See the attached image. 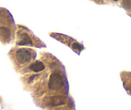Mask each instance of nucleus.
I'll use <instances>...</instances> for the list:
<instances>
[{
	"mask_svg": "<svg viewBox=\"0 0 131 110\" xmlns=\"http://www.w3.org/2000/svg\"><path fill=\"white\" fill-rule=\"evenodd\" d=\"M49 35L54 39L60 41L61 43L70 47V48L72 49L74 52L78 54V55H79L81 52L83 51L84 49V46L82 44L79 43L78 41H75L72 37H69L66 35L61 34V33H54V32L50 33Z\"/></svg>",
	"mask_w": 131,
	"mask_h": 110,
	"instance_id": "39448f33",
	"label": "nucleus"
},
{
	"mask_svg": "<svg viewBox=\"0 0 131 110\" xmlns=\"http://www.w3.org/2000/svg\"><path fill=\"white\" fill-rule=\"evenodd\" d=\"M17 27L12 15L6 9L0 8V41L10 44L15 37Z\"/></svg>",
	"mask_w": 131,
	"mask_h": 110,
	"instance_id": "f257e3e1",
	"label": "nucleus"
},
{
	"mask_svg": "<svg viewBox=\"0 0 131 110\" xmlns=\"http://www.w3.org/2000/svg\"><path fill=\"white\" fill-rule=\"evenodd\" d=\"M122 79L124 81V86L125 90L131 95V77H130V78H128L125 76V77L124 76L122 77Z\"/></svg>",
	"mask_w": 131,
	"mask_h": 110,
	"instance_id": "6e6552de",
	"label": "nucleus"
},
{
	"mask_svg": "<svg viewBox=\"0 0 131 110\" xmlns=\"http://www.w3.org/2000/svg\"><path fill=\"white\" fill-rule=\"evenodd\" d=\"M113 1H118V0H113Z\"/></svg>",
	"mask_w": 131,
	"mask_h": 110,
	"instance_id": "9d476101",
	"label": "nucleus"
},
{
	"mask_svg": "<svg viewBox=\"0 0 131 110\" xmlns=\"http://www.w3.org/2000/svg\"><path fill=\"white\" fill-rule=\"evenodd\" d=\"M122 6L125 10H131V0H122Z\"/></svg>",
	"mask_w": 131,
	"mask_h": 110,
	"instance_id": "1a4fd4ad",
	"label": "nucleus"
},
{
	"mask_svg": "<svg viewBox=\"0 0 131 110\" xmlns=\"http://www.w3.org/2000/svg\"><path fill=\"white\" fill-rule=\"evenodd\" d=\"M67 101V98L64 95H54L46 101V106L50 107H58L65 105Z\"/></svg>",
	"mask_w": 131,
	"mask_h": 110,
	"instance_id": "423d86ee",
	"label": "nucleus"
},
{
	"mask_svg": "<svg viewBox=\"0 0 131 110\" xmlns=\"http://www.w3.org/2000/svg\"><path fill=\"white\" fill-rule=\"evenodd\" d=\"M10 59L17 69H24L35 60L37 52L30 48L14 47L9 52Z\"/></svg>",
	"mask_w": 131,
	"mask_h": 110,
	"instance_id": "f03ea898",
	"label": "nucleus"
},
{
	"mask_svg": "<svg viewBox=\"0 0 131 110\" xmlns=\"http://www.w3.org/2000/svg\"><path fill=\"white\" fill-rule=\"evenodd\" d=\"M26 69L27 71H31V72H35V73H38L46 69V66L43 64V62L41 60L33 61L30 63Z\"/></svg>",
	"mask_w": 131,
	"mask_h": 110,
	"instance_id": "0eeeda50",
	"label": "nucleus"
},
{
	"mask_svg": "<svg viewBox=\"0 0 131 110\" xmlns=\"http://www.w3.org/2000/svg\"><path fill=\"white\" fill-rule=\"evenodd\" d=\"M52 71L47 82L49 90L56 92L63 91L65 95H67L69 85L65 77L64 66Z\"/></svg>",
	"mask_w": 131,
	"mask_h": 110,
	"instance_id": "20e7f679",
	"label": "nucleus"
},
{
	"mask_svg": "<svg viewBox=\"0 0 131 110\" xmlns=\"http://www.w3.org/2000/svg\"><path fill=\"white\" fill-rule=\"evenodd\" d=\"M16 46H26L36 48H46V45L27 27L22 25L17 26Z\"/></svg>",
	"mask_w": 131,
	"mask_h": 110,
	"instance_id": "7ed1b4c3",
	"label": "nucleus"
}]
</instances>
